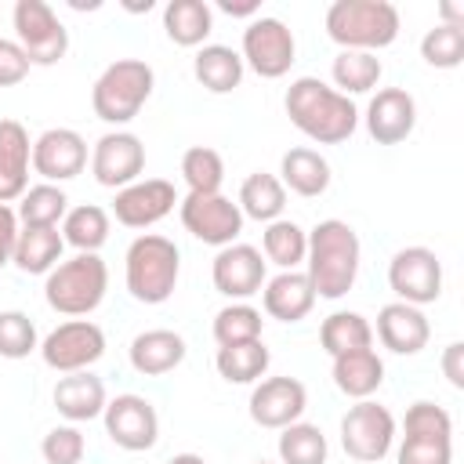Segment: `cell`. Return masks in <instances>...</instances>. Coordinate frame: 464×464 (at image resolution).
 I'll list each match as a JSON object with an SVG mask.
<instances>
[{
	"label": "cell",
	"instance_id": "6da1fadb",
	"mask_svg": "<svg viewBox=\"0 0 464 464\" xmlns=\"http://www.w3.org/2000/svg\"><path fill=\"white\" fill-rule=\"evenodd\" d=\"M286 116L290 123L319 141V145H337V141H348L359 127V109L348 94L326 87L319 76H297L290 87H286Z\"/></svg>",
	"mask_w": 464,
	"mask_h": 464
},
{
	"label": "cell",
	"instance_id": "7a4b0ae2",
	"mask_svg": "<svg viewBox=\"0 0 464 464\" xmlns=\"http://www.w3.org/2000/svg\"><path fill=\"white\" fill-rule=\"evenodd\" d=\"M359 236L348 221H337V218H326L319 221L312 232H308V283L315 290V297H326V301H337L344 297L352 286H355V276H359Z\"/></svg>",
	"mask_w": 464,
	"mask_h": 464
},
{
	"label": "cell",
	"instance_id": "3957f363",
	"mask_svg": "<svg viewBox=\"0 0 464 464\" xmlns=\"http://www.w3.org/2000/svg\"><path fill=\"white\" fill-rule=\"evenodd\" d=\"M326 36L341 51H381L399 36V11L388 0H337L326 11Z\"/></svg>",
	"mask_w": 464,
	"mask_h": 464
},
{
	"label": "cell",
	"instance_id": "277c9868",
	"mask_svg": "<svg viewBox=\"0 0 464 464\" xmlns=\"http://www.w3.org/2000/svg\"><path fill=\"white\" fill-rule=\"evenodd\" d=\"M156 87V72L149 62L141 58H116L102 69V76L94 80L91 87V109L98 120L120 127V123H130L141 105L149 102Z\"/></svg>",
	"mask_w": 464,
	"mask_h": 464
},
{
	"label": "cell",
	"instance_id": "5b68a950",
	"mask_svg": "<svg viewBox=\"0 0 464 464\" xmlns=\"http://www.w3.org/2000/svg\"><path fill=\"white\" fill-rule=\"evenodd\" d=\"M178 272H181V254L174 239L145 232L127 246V290L134 301L163 304L178 286Z\"/></svg>",
	"mask_w": 464,
	"mask_h": 464
},
{
	"label": "cell",
	"instance_id": "8992f818",
	"mask_svg": "<svg viewBox=\"0 0 464 464\" xmlns=\"http://www.w3.org/2000/svg\"><path fill=\"white\" fill-rule=\"evenodd\" d=\"M109 290V268L98 254H76L47 272L44 297L62 315H91Z\"/></svg>",
	"mask_w": 464,
	"mask_h": 464
},
{
	"label": "cell",
	"instance_id": "52a82bcc",
	"mask_svg": "<svg viewBox=\"0 0 464 464\" xmlns=\"http://www.w3.org/2000/svg\"><path fill=\"white\" fill-rule=\"evenodd\" d=\"M14 36L25 51L29 65H54L69 51V33L58 22L54 7L44 0H18L14 4Z\"/></svg>",
	"mask_w": 464,
	"mask_h": 464
},
{
	"label": "cell",
	"instance_id": "ba28073f",
	"mask_svg": "<svg viewBox=\"0 0 464 464\" xmlns=\"http://www.w3.org/2000/svg\"><path fill=\"white\" fill-rule=\"evenodd\" d=\"M395 442V417L388 413V406L359 399L344 417H341V446L352 460L362 464H377L388 457Z\"/></svg>",
	"mask_w": 464,
	"mask_h": 464
},
{
	"label": "cell",
	"instance_id": "9c48e42d",
	"mask_svg": "<svg viewBox=\"0 0 464 464\" xmlns=\"http://www.w3.org/2000/svg\"><path fill=\"white\" fill-rule=\"evenodd\" d=\"M40 355L58 373H80L105 355V334L91 319H69L44 337Z\"/></svg>",
	"mask_w": 464,
	"mask_h": 464
},
{
	"label": "cell",
	"instance_id": "30bf717a",
	"mask_svg": "<svg viewBox=\"0 0 464 464\" xmlns=\"http://www.w3.org/2000/svg\"><path fill=\"white\" fill-rule=\"evenodd\" d=\"M181 225L207 246H228L243 232V210L221 192H188L181 199Z\"/></svg>",
	"mask_w": 464,
	"mask_h": 464
},
{
	"label": "cell",
	"instance_id": "8fae6325",
	"mask_svg": "<svg viewBox=\"0 0 464 464\" xmlns=\"http://www.w3.org/2000/svg\"><path fill=\"white\" fill-rule=\"evenodd\" d=\"M388 286L406 304H431L442 294V261L428 246H402L388 261Z\"/></svg>",
	"mask_w": 464,
	"mask_h": 464
},
{
	"label": "cell",
	"instance_id": "7c38bea8",
	"mask_svg": "<svg viewBox=\"0 0 464 464\" xmlns=\"http://www.w3.org/2000/svg\"><path fill=\"white\" fill-rule=\"evenodd\" d=\"M294 54H297V44H294V33L279 22V18H254L246 29H243V62L265 76V80H279L290 72L294 65Z\"/></svg>",
	"mask_w": 464,
	"mask_h": 464
},
{
	"label": "cell",
	"instance_id": "4fadbf2b",
	"mask_svg": "<svg viewBox=\"0 0 464 464\" xmlns=\"http://www.w3.org/2000/svg\"><path fill=\"white\" fill-rule=\"evenodd\" d=\"M102 417H105V435L120 450H130V453L152 450L160 439V417L145 395H134V392L116 395L112 402H105Z\"/></svg>",
	"mask_w": 464,
	"mask_h": 464
},
{
	"label": "cell",
	"instance_id": "5bb4252c",
	"mask_svg": "<svg viewBox=\"0 0 464 464\" xmlns=\"http://www.w3.org/2000/svg\"><path fill=\"white\" fill-rule=\"evenodd\" d=\"M145 170V145L138 134L130 130H109L94 141L91 152V174L98 185L105 188H127L130 181H138V174Z\"/></svg>",
	"mask_w": 464,
	"mask_h": 464
},
{
	"label": "cell",
	"instance_id": "9a60e30c",
	"mask_svg": "<svg viewBox=\"0 0 464 464\" xmlns=\"http://www.w3.org/2000/svg\"><path fill=\"white\" fill-rule=\"evenodd\" d=\"M210 279H214V290L232 301L254 297L265 286V257L250 243H228L218 250L210 265Z\"/></svg>",
	"mask_w": 464,
	"mask_h": 464
},
{
	"label": "cell",
	"instance_id": "2e32d148",
	"mask_svg": "<svg viewBox=\"0 0 464 464\" xmlns=\"http://www.w3.org/2000/svg\"><path fill=\"white\" fill-rule=\"evenodd\" d=\"M178 203V192L170 181L163 178H145V181H130L127 188L116 192L112 199V214L120 225L127 228H149L156 221H163Z\"/></svg>",
	"mask_w": 464,
	"mask_h": 464
},
{
	"label": "cell",
	"instance_id": "e0dca14e",
	"mask_svg": "<svg viewBox=\"0 0 464 464\" xmlns=\"http://www.w3.org/2000/svg\"><path fill=\"white\" fill-rule=\"evenodd\" d=\"M87 167V141L72 127H51L33 141V170L44 181H69Z\"/></svg>",
	"mask_w": 464,
	"mask_h": 464
},
{
	"label": "cell",
	"instance_id": "ac0fdd59",
	"mask_svg": "<svg viewBox=\"0 0 464 464\" xmlns=\"http://www.w3.org/2000/svg\"><path fill=\"white\" fill-rule=\"evenodd\" d=\"M308 406V392L297 377H265L250 392V420L261 428H286L301 420Z\"/></svg>",
	"mask_w": 464,
	"mask_h": 464
},
{
	"label": "cell",
	"instance_id": "d6986e66",
	"mask_svg": "<svg viewBox=\"0 0 464 464\" xmlns=\"http://www.w3.org/2000/svg\"><path fill=\"white\" fill-rule=\"evenodd\" d=\"M417 127V102L402 87H384L366 105V130L377 145H399Z\"/></svg>",
	"mask_w": 464,
	"mask_h": 464
},
{
	"label": "cell",
	"instance_id": "ffe728a7",
	"mask_svg": "<svg viewBox=\"0 0 464 464\" xmlns=\"http://www.w3.org/2000/svg\"><path fill=\"white\" fill-rule=\"evenodd\" d=\"M377 337L395 355H417L428 344L431 326H428V315L417 304L392 301V304H384L377 312Z\"/></svg>",
	"mask_w": 464,
	"mask_h": 464
},
{
	"label": "cell",
	"instance_id": "44dd1931",
	"mask_svg": "<svg viewBox=\"0 0 464 464\" xmlns=\"http://www.w3.org/2000/svg\"><path fill=\"white\" fill-rule=\"evenodd\" d=\"M33 141L18 120H0V203L22 199L29 188Z\"/></svg>",
	"mask_w": 464,
	"mask_h": 464
},
{
	"label": "cell",
	"instance_id": "7402d4cb",
	"mask_svg": "<svg viewBox=\"0 0 464 464\" xmlns=\"http://www.w3.org/2000/svg\"><path fill=\"white\" fill-rule=\"evenodd\" d=\"M261 297H265V312L279 323H297L312 312L315 304V290L308 283L304 272H279L276 279H265L261 286Z\"/></svg>",
	"mask_w": 464,
	"mask_h": 464
},
{
	"label": "cell",
	"instance_id": "603a6c76",
	"mask_svg": "<svg viewBox=\"0 0 464 464\" xmlns=\"http://www.w3.org/2000/svg\"><path fill=\"white\" fill-rule=\"evenodd\" d=\"M185 337L174 330H145L130 341V366L141 377H163L185 362Z\"/></svg>",
	"mask_w": 464,
	"mask_h": 464
},
{
	"label": "cell",
	"instance_id": "cb8c5ba5",
	"mask_svg": "<svg viewBox=\"0 0 464 464\" xmlns=\"http://www.w3.org/2000/svg\"><path fill=\"white\" fill-rule=\"evenodd\" d=\"M105 402H109V399H105L102 377H94V373H87V370L65 373V377L54 384V410H58L65 420H72V424L102 417Z\"/></svg>",
	"mask_w": 464,
	"mask_h": 464
},
{
	"label": "cell",
	"instance_id": "d4e9b609",
	"mask_svg": "<svg viewBox=\"0 0 464 464\" xmlns=\"http://www.w3.org/2000/svg\"><path fill=\"white\" fill-rule=\"evenodd\" d=\"M334 384L348 399H370L384 384V362L373 348H355L344 355H334Z\"/></svg>",
	"mask_w": 464,
	"mask_h": 464
},
{
	"label": "cell",
	"instance_id": "484cf974",
	"mask_svg": "<svg viewBox=\"0 0 464 464\" xmlns=\"http://www.w3.org/2000/svg\"><path fill=\"white\" fill-rule=\"evenodd\" d=\"M279 181L283 188L312 199V196H323L330 188V163L323 152L308 149V145H297L290 152H283V163H279Z\"/></svg>",
	"mask_w": 464,
	"mask_h": 464
},
{
	"label": "cell",
	"instance_id": "4316f807",
	"mask_svg": "<svg viewBox=\"0 0 464 464\" xmlns=\"http://www.w3.org/2000/svg\"><path fill=\"white\" fill-rule=\"evenodd\" d=\"M192 72L210 94H228L243 83V58H239V51H232L225 44H203L196 51Z\"/></svg>",
	"mask_w": 464,
	"mask_h": 464
},
{
	"label": "cell",
	"instance_id": "83f0119b",
	"mask_svg": "<svg viewBox=\"0 0 464 464\" xmlns=\"http://www.w3.org/2000/svg\"><path fill=\"white\" fill-rule=\"evenodd\" d=\"M163 29L178 47H199L214 29V11L207 0H170L163 7Z\"/></svg>",
	"mask_w": 464,
	"mask_h": 464
},
{
	"label": "cell",
	"instance_id": "f1b7e54d",
	"mask_svg": "<svg viewBox=\"0 0 464 464\" xmlns=\"http://www.w3.org/2000/svg\"><path fill=\"white\" fill-rule=\"evenodd\" d=\"M65 239L58 228H18V243H14V265L25 276H47L58 261H62Z\"/></svg>",
	"mask_w": 464,
	"mask_h": 464
},
{
	"label": "cell",
	"instance_id": "f546056e",
	"mask_svg": "<svg viewBox=\"0 0 464 464\" xmlns=\"http://www.w3.org/2000/svg\"><path fill=\"white\" fill-rule=\"evenodd\" d=\"M286 207V188L276 174H265V170H254L243 185H239V210L243 218H254V221H276Z\"/></svg>",
	"mask_w": 464,
	"mask_h": 464
},
{
	"label": "cell",
	"instance_id": "4dcf8cb0",
	"mask_svg": "<svg viewBox=\"0 0 464 464\" xmlns=\"http://www.w3.org/2000/svg\"><path fill=\"white\" fill-rule=\"evenodd\" d=\"M268 362H272V355H268L265 341L228 344V348H218V355H214V366H218V373L228 384H254V381H261Z\"/></svg>",
	"mask_w": 464,
	"mask_h": 464
},
{
	"label": "cell",
	"instance_id": "1f68e13d",
	"mask_svg": "<svg viewBox=\"0 0 464 464\" xmlns=\"http://www.w3.org/2000/svg\"><path fill=\"white\" fill-rule=\"evenodd\" d=\"M69 210V196L51 185V181H40V185H29L22 192V203H18V221L25 228H58V221L65 218Z\"/></svg>",
	"mask_w": 464,
	"mask_h": 464
},
{
	"label": "cell",
	"instance_id": "d6a6232c",
	"mask_svg": "<svg viewBox=\"0 0 464 464\" xmlns=\"http://www.w3.org/2000/svg\"><path fill=\"white\" fill-rule=\"evenodd\" d=\"M319 344L330 359L344 355V352H355V348H370L373 344V326L359 312H334L319 326Z\"/></svg>",
	"mask_w": 464,
	"mask_h": 464
},
{
	"label": "cell",
	"instance_id": "836d02e7",
	"mask_svg": "<svg viewBox=\"0 0 464 464\" xmlns=\"http://www.w3.org/2000/svg\"><path fill=\"white\" fill-rule=\"evenodd\" d=\"M62 239L69 246H76L80 254H98V246L109 239V214L98 203H83V207L65 210Z\"/></svg>",
	"mask_w": 464,
	"mask_h": 464
},
{
	"label": "cell",
	"instance_id": "e575fe53",
	"mask_svg": "<svg viewBox=\"0 0 464 464\" xmlns=\"http://www.w3.org/2000/svg\"><path fill=\"white\" fill-rule=\"evenodd\" d=\"M261 246H265V257L272 265H279L283 272H294L304 254H308V232L297 225V221H286V218H276L265 225V236H261Z\"/></svg>",
	"mask_w": 464,
	"mask_h": 464
},
{
	"label": "cell",
	"instance_id": "d590c367",
	"mask_svg": "<svg viewBox=\"0 0 464 464\" xmlns=\"http://www.w3.org/2000/svg\"><path fill=\"white\" fill-rule=\"evenodd\" d=\"M330 72H334V83L341 87V94H366V91L377 87L384 65H381V58L370 54V51H341V54L334 58Z\"/></svg>",
	"mask_w": 464,
	"mask_h": 464
},
{
	"label": "cell",
	"instance_id": "8d00e7d4",
	"mask_svg": "<svg viewBox=\"0 0 464 464\" xmlns=\"http://www.w3.org/2000/svg\"><path fill=\"white\" fill-rule=\"evenodd\" d=\"M279 460L283 464H326V435L315 424L294 420L279 428Z\"/></svg>",
	"mask_w": 464,
	"mask_h": 464
},
{
	"label": "cell",
	"instance_id": "74e56055",
	"mask_svg": "<svg viewBox=\"0 0 464 464\" xmlns=\"http://www.w3.org/2000/svg\"><path fill=\"white\" fill-rule=\"evenodd\" d=\"M261 312L243 304V301H232L225 304L218 315H214V341L218 348H228V344H246V341H261Z\"/></svg>",
	"mask_w": 464,
	"mask_h": 464
},
{
	"label": "cell",
	"instance_id": "f35d334b",
	"mask_svg": "<svg viewBox=\"0 0 464 464\" xmlns=\"http://www.w3.org/2000/svg\"><path fill=\"white\" fill-rule=\"evenodd\" d=\"M181 178H185L188 192H221V181H225L221 152L210 145H192L181 156Z\"/></svg>",
	"mask_w": 464,
	"mask_h": 464
},
{
	"label": "cell",
	"instance_id": "ab89813d",
	"mask_svg": "<svg viewBox=\"0 0 464 464\" xmlns=\"http://www.w3.org/2000/svg\"><path fill=\"white\" fill-rule=\"evenodd\" d=\"M420 58L435 69H457L464 62V25L439 22L435 29H428L420 40Z\"/></svg>",
	"mask_w": 464,
	"mask_h": 464
},
{
	"label": "cell",
	"instance_id": "60d3db41",
	"mask_svg": "<svg viewBox=\"0 0 464 464\" xmlns=\"http://www.w3.org/2000/svg\"><path fill=\"white\" fill-rule=\"evenodd\" d=\"M402 431H406L402 439H453V417L442 406L420 399V402H413L406 410Z\"/></svg>",
	"mask_w": 464,
	"mask_h": 464
},
{
	"label": "cell",
	"instance_id": "b9f144b4",
	"mask_svg": "<svg viewBox=\"0 0 464 464\" xmlns=\"http://www.w3.org/2000/svg\"><path fill=\"white\" fill-rule=\"evenodd\" d=\"M36 352V326L25 312H0V355L25 359Z\"/></svg>",
	"mask_w": 464,
	"mask_h": 464
},
{
	"label": "cell",
	"instance_id": "7bdbcfd3",
	"mask_svg": "<svg viewBox=\"0 0 464 464\" xmlns=\"http://www.w3.org/2000/svg\"><path fill=\"white\" fill-rule=\"evenodd\" d=\"M83 450H87V442H83V435H80L76 424H58L40 442V453H44L47 464H80L83 460Z\"/></svg>",
	"mask_w": 464,
	"mask_h": 464
},
{
	"label": "cell",
	"instance_id": "ee69618b",
	"mask_svg": "<svg viewBox=\"0 0 464 464\" xmlns=\"http://www.w3.org/2000/svg\"><path fill=\"white\" fill-rule=\"evenodd\" d=\"M453 439H402L399 464H450Z\"/></svg>",
	"mask_w": 464,
	"mask_h": 464
},
{
	"label": "cell",
	"instance_id": "f6af8a7d",
	"mask_svg": "<svg viewBox=\"0 0 464 464\" xmlns=\"http://www.w3.org/2000/svg\"><path fill=\"white\" fill-rule=\"evenodd\" d=\"M29 76V58L18 47V40H4L0 36V87H14Z\"/></svg>",
	"mask_w": 464,
	"mask_h": 464
},
{
	"label": "cell",
	"instance_id": "bcb514c9",
	"mask_svg": "<svg viewBox=\"0 0 464 464\" xmlns=\"http://www.w3.org/2000/svg\"><path fill=\"white\" fill-rule=\"evenodd\" d=\"M14 243H18V214L7 203H0V268L11 265Z\"/></svg>",
	"mask_w": 464,
	"mask_h": 464
},
{
	"label": "cell",
	"instance_id": "7dc6e473",
	"mask_svg": "<svg viewBox=\"0 0 464 464\" xmlns=\"http://www.w3.org/2000/svg\"><path fill=\"white\" fill-rule=\"evenodd\" d=\"M442 373H446V381L453 388H464V344L460 341L446 344V352H442Z\"/></svg>",
	"mask_w": 464,
	"mask_h": 464
},
{
	"label": "cell",
	"instance_id": "c3c4849f",
	"mask_svg": "<svg viewBox=\"0 0 464 464\" xmlns=\"http://www.w3.org/2000/svg\"><path fill=\"white\" fill-rule=\"evenodd\" d=\"M225 14H236V18H246V14H257V0H243V4H232V0H221L218 4Z\"/></svg>",
	"mask_w": 464,
	"mask_h": 464
},
{
	"label": "cell",
	"instance_id": "681fc988",
	"mask_svg": "<svg viewBox=\"0 0 464 464\" xmlns=\"http://www.w3.org/2000/svg\"><path fill=\"white\" fill-rule=\"evenodd\" d=\"M167 464H207V460H203L199 453H174Z\"/></svg>",
	"mask_w": 464,
	"mask_h": 464
},
{
	"label": "cell",
	"instance_id": "f907efd6",
	"mask_svg": "<svg viewBox=\"0 0 464 464\" xmlns=\"http://www.w3.org/2000/svg\"><path fill=\"white\" fill-rule=\"evenodd\" d=\"M254 464H268V460H254Z\"/></svg>",
	"mask_w": 464,
	"mask_h": 464
}]
</instances>
